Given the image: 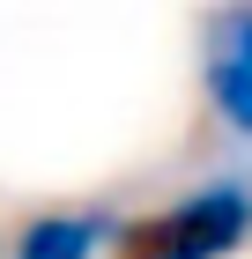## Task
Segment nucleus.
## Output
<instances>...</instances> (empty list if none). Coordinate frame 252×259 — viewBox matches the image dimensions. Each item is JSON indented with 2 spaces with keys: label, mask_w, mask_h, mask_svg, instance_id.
Here are the masks:
<instances>
[{
  "label": "nucleus",
  "mask_w": 252,
  "mask_h": 259,
  "mask_svg": "<svg viewBox=\"0 0 252 259\" xmlns=\"http://www.w3.org/2000/svg\"><path fill=\"white\" fill-rule=\"evenodd\" d=\"M200 97L230 141H252V0H215L200 15Z\"/></svg>",
  "instance_id": "nucleus-2"
},
{
  "label": "nucleus",
  "mask_w": 252,
  "mask_h": 259,
  "mask_svg": "<svg viewBox=\"0 0 252 259\" xmlns=\"http://www.w3.org/2000/svg\"><path fill=\"white\" fill-rule=\"evenodd\" d=\"M252 244V170H215L126 222L119 259H237Z\"/></svg>",
  "instance_id": "nucleus-1"
},
{
  "label": "nucleus",
  "mask_w": 252,
  "mask_h": 259,
  "mask_svg": "<svg viewBox=\"0 0 252 259\" xmlns=\"http://www.w3.org/2000/svg\"><path fill=\"white\" fill-rule=\"evenodd\" d=\"M126 222L119 207H45V215H30L15 230V244H8V259H104L119 252V237H126Z\"/></svg>",
  "instance_id": "nucleus-3"
}]
</instances>
